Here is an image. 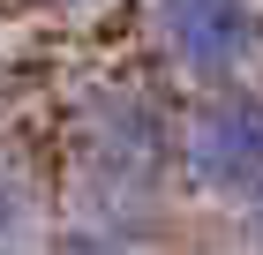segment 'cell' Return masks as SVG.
<instances>
[{
  "mask_svg": "<svg viewBox=\"0 0 263 255\" xmlns=\"http://www.w3.org/2000/svg\"><path fill=\"white\" fill-rule=\"evenodd\" d=\"M256 240H263V188H256Z\"/></svg>",
  "mask_w": 263,
  "mask_h": 255,
  "instance_id": "obj_5",
  "label": "cell"
},
{
  "mask_svg": "<svg viewBox=\"0 0 263 255\" xmlns=\"http://www.w3.org/2000/svg\"><path fill=\"white\" fill-rule=\"evenodd\" d=\"M151 30H158V53L196 83H233L263 53V8L256 0H158Z\"/></svg>",
  "mask_w": 263,
  "mask_h": 255,
  "instance_id": "obj_2",
  "label": "cell"
},
{
  "mask_svg": "<svg viewBox=\"0 0 263 255\" xmlns=\"http://www.w3.org/2000/svg\"><path fill=\"white\" fill-rule=\"evenodd\" d=\"M173 165V120L136 90H98L83 105V180L90 195L121 210L128 195H151Z\"/></svg>",
  "mask_w": 263,
  "mask_h": 255,
  "instance_id": "obj_1",
  "label": "cell"
},
{
  "mask_svg": "<svg viewBox=\"0 0 263 255\" xmlns=\"http://www.w3.org/2000/svg\"><path fill=\"white\" fill-rule=\"evenodd\" d=\"M181 173L211 195H256L263 188V98H226L196 105L181 128Z\"/></svg>",
  "mask_w": 263,
  "mask_h": 255,
  "instance_id": "obj_3",
  "label": "cell"
},
{
  "mask_svg": "<svg viewBox=\"0 0 263 255\" xmlns=\"http://www.w3.org/2000/svg\"><path fill=\"white\" fill-rule=\"evenodd\" d=\"M61 255H136V248H128V225H121V218H90V225L68 233Z\"/></svg>",
  "mask_w": 263,
  "mask_h": 255,
  "instance_id": "obj_4",
  "label": "cell"
}]
</instances>
